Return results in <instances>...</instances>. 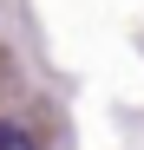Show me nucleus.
Here are the masks:
<instances>
[{
  "label": "nucleus",
  "mask_w": 144,
  "mask_h": 150,
  "mask_svg": "<svg viewBox=\"0 0 144 150\" xmlns=\"http://www.w3.org/2000/svg\"><path fill=\"white\" fill-rule=\"evenodd\" d=\"M0 150H39V144L20 131V124H0Z\"/></svg>",
  "instance_id": "1"
}]
</instances>
